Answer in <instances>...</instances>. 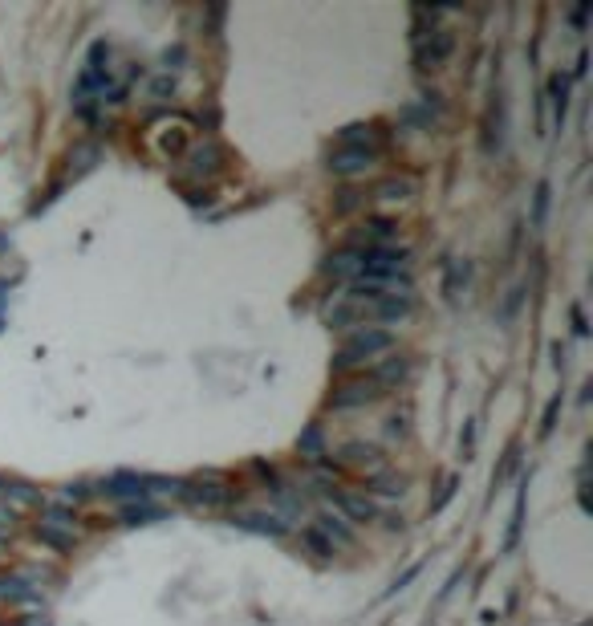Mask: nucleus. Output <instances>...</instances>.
<instances>
[{
  "instance_id": "obj_1",
  "label": "nucleus",
  "mask_w": 593,
  "mask_h": 626,
  "mask_svg": "<svg viewBox=\"0 0 593 626\" xmlns=\"http://www.w3.org/2000/svg\"><path fill=\"white\" fill-rule=\"evenodd\" d=\"M175 500L191 504V509H227V504L236 500V488L227 484L219 472H199V476H191V480L179 476Z\"/></svg>"
},
{
  "instance_id": "obj_2",
  "label": "nucleus",
  "mask_w": 593,
  "mask_h": 626,
  "mask_svg": "<svg viewBox=\"0 0 593 626\" xmlns=\"http://www.w3.org/2000/svg\"><path fill=\"white\" fill-rule=\"evenodd\" d=\"M386 395L390 390L378 387L370 370H357V374H349V378H338V387L329 390L325 406H329V411H357V406H370V403H378V398H386Z\"/></svg>"
},
{
  "instance_id": "obj_3",
  "label": "nucleus",
  "mask_w": 593,
  "mask_h": 626,
  "mask_svg": "<svg viewBox=\"0 0 593 626\" xmlns=\"http://www.w3.org/2000/svg\"><path fill=\"white\" fill-rule=\"evenodd\" d=\"M179 163H183V175H175V179H183V183H203V187H211V179L227 171V154L216 138L191 143V151H187Z\"/></svg>"
},
{
  "instance_id": "obj_4",
  "label": "nucleus",
  "mask_w": 593,
  "mask_h": 626,
  "mask_svg": "<svg viewBox=\"0 0 593 626\" xmlns=\"http://www.w3.org/2000/svg\"><path fill=\"white\" fill-rule=\"evenodd\" d=\"M191 118H183V114H167L162 122H154L151 130V151L159 154L162 163H179L187 151H191Z\"/></svg>"
},
{
  "instance_id": "obj_5",
  "label": "nucleus",
  "mask_w": 593,
  "mask_h": 626,
  "mask_svg": "<svg viewBox=\"0 0 593 626\" xmlns=\"http://www.w3.org/2000/svg\"><path fill=\"white\" fill-rule=\"evenodd\" d=\"M333 463L338 468H349V472H362L366 480L378 476L382 468H390L386 452H382L374 439H346V444L333 447Z\"/></svg>"
},
{
  "instance_id": "obj_6",
  "label": "nucleus",
  "mask_w": 593,
  "mask_h": 626,
  "mask_svg": "<svg viewBox=\"0 0 593 626\" xmlns=\"http://www.w3.org/2000/svg\"><path fill=\"white\" fill-rule=\"evenodd\" d=\"M451 53H455V33L451 29H431L422 41H414V49H411V61H414V70L419 73H435V70H443L447 61H451Z\"/></svg>"
},
{
  "instance_id": "obj_7",
  "label": "nucleus",
  "mask_w": 593,
  "mask_h": 626,
  "mask_svg": "<svg viewBox=\"0 0 593 626\" xmlns=\"http://www.w3.org/2000/svg\"><path fill=\"white\" fill-rule=\"evenodd\" d=\"M406 273H411V252L403 244L362 248V273L357 276H406Z\"/></svg>"
},
{
  "instance_id": "obj_8",
  "label": "nucleus",
  "mask_w": 593,
  "mask_h": 626,
  "mask_svg": "<svg viewBox=\"0 0 593 626\" xmlns=\"http://www.w3.org/2000/svg\"><path fill=\"white\" fill-rule=\"evenodd\" d=\"M329 500H333V512L338 517H346L349 525H370V520L382 517L378 500H370L366 492H354V488H329Z\"/></svg>"
},
{
  "instance_id": "obj_9",
  "label": "nucleus",
  "mask_w": 593,
  "mask_h": 626,
  "mask_svg": "<svg viewBox=\"0 0 593 626\" xmlns=\"http://www.w3.org/2000/svg\"><path fill=\"white\" fill-rule=\"evenodd\" d=\"M97 496H106V500H146L151 496V488H146V472H110L106 480H97L94 488Z\"/></svg>"
},
{
  "instance_id": "obj_10",
  "label": "nucleus",
  "mask_w": 593,
  "mask_h": 626,
  "mask_svg": "<svg viewBox=\"0 0 593 626\" xmlns=\"http://www.w3.org/2000/svg\"><path fill=\"white\" fill-rule=\"evenodd\" d=\"M0 606H16L24 614V610H45V598L21 569H13V574H0Z\"/></svg>"
},
{
  "instance_id": "obj_11",
  "label": "nucleus",
  "mask_w": 593,
  "mask_h": 626,
  "mask_svg": "<svg viewBox=\"0 0 593 626\" xmlns=\"http://www.w3.org/2000/svg\"><path fill=\"white\" fill-rule=\"evenodd\" d=\"M236 528H244V533H260V537H289L292 525L284 517H276L273 509H236L232 517Z\"/></svg>"
},
{
  "instance_id": "obj_12",
  "label": "nucleus",
  "mask_w": 593,
  "mask_h": 626,
  "mask_svg": "<svg viewBox=\"0 0 593 626\" xmlns=\"http://www.w3.org/2000/svg\"><path fill=\"white\" fill-rule=\"evenodd\" d=\"M394 236H398V224L390 216H366L346 236V244L349 248H382V244H394Z\"/></svg>"
},
{
  "instance_id": "obj_13",
  "label": "nucleus",
  "mask_w": 593,
  "mask_h": 626,
  "mask_svg": "<svg viewBox=\"0 0 593 626\" xmlns=\"http://www.w3.org/2000/svg\"><path fill=\"white\" fill-rule=\"evenodd\" d=\"M374 163H378L374 151H362V146H333L325 167H329V175H338V179H354V175H366Z\"/></svg>"
},
{
  "instance_id": "obj_14",
  "label": "nucleus",
  "mask_w": 593,
  "mask_h": 626,
  "mask_svg": "<svg viewBox=\"0 0 593 626\" xmlns=\"http://www.w3.org/2000/svg\"><path fill=\"white\" fill-rule=\"evenodd\" d=\"M479 143H484V154H496V151H500V143H504V94H500V81H492V94H487Z\"/></svg>"
},
{
  "instance_id": "obj_15",
  "label": "nucleus",
  "mask_w": 593,
  "mask_h": 626,
  "mask_svg": "<svg viewBox=\"0 0 593 626\" xmlns=\"http://www.w3.org/2000/svg\"><path fill=\"white\" fill-rule=\"evenodd\" d=\"M357 273H362V248H349V244H341L338 252H329L321 260V276H329V281L349 285Z\"/></svg>"
},
{
  "instance_id": "obj_16",
  "label": "nucleus",
  "mask_w": 593,
  "mask_h": 626,
  "mask_svg": "<svg viewBox=\"0 0 593 626\" xmlns=\"http://www.w3.org/2000/svg\"><path fill=\"white\" fill-rule=\"evenodd\" d=\"M338 146H362V151L382 154L386 151V130H382L378 122H349V126L338 135Z\"/></svg>"
},
{
  "instance_id": "obj_17",
  "label": "nucleus",
  "mask_w": 593,
  "mask_h": 626,
  "mask_svg": "<svg viewBox=\"0 0 593 626\" xmlns=\"http://www.w3.org/2000/svg\"><path fill=\"white\" fill-rule=\"evenodd\" d=\"M366 370H370L374 382H378V387H386V390H398L406 378H411V362H406L403 354H394V350H390V354H382V358H374Z\"/></svg>"
},
{
  "instance_id": "obj_18",
  "label": "nucleus",
  "mask_w": 593,
  "mask_h": 626,
  "mask_svg": "<svg viewBox=\"0 0 593 626\" xmlns=\"http://www.w3.org/2000/svg\"><path fill=\"white\" fill-rule=\"evenodd\" d=\"M406 488H411V480H406L403 472H394V468H382L378 476H370V480H366V488H362V492L370 496V500H403V496H406Z\"/></svg>"
},
{
  "instance_id": "obj_19",
  "label": "nucleus",
  "mask_w": 593,
  "mask_h": 626,
  "mask_svg": "<svg viewBox=\"0 0 593 626\" xmlns=\"http://www.w3.org/2000/svg\"><path fill=\"white\" fill-rule=\"evenodd\" d=\"M313 528L333 545V549H349V545H354V525H349L346 517H338L333 509H321V512H317V517H313Z\"/></svg>"
},
{
  "instance_id": "obj_20",
  "label": "nucleus",
  "mask_w": 593,
  "mask_h": 626,
  "mask_svg": "<svg viewBox=\"0 0 593 626\" xmlns=\"http://www.w3.org/2000/svg\"><path fill=\"white\" fill-rule=\"evenodd\" d=\"M321 322L329 325V330H362V317H357V301H349L346 293L333 301H325L321 305Z\"/></svg>"
},
{
  "instance_id": "obj_21",
  "label": "nucleus",
  "mask_w": 593,
  "mask_h": 626,
  "mask_svg": "<svg viewBox=\"0 0 593 626\" xmlns=\"http://www.w3.org/2000/svg\"><path fill=\"white\" fill-rule=\"evenodd\" d=\"M167 512L159 509V504L146 496V500H126V504H118V512H114V520L118 525H126V528H138V525H154V520H162Z\"/></svg>"
},
{
  "instance_id": "obj_22",
  "label": "nucleus",
  "mask_w": 593,
  "mask_h": 626,
  "mask_svg": "<svg viewBox=\"0 0 593 626\" xmlns=\"http://www.w3.org/2000/svg\"><path fill=\"white\" fill-rule=\"evenodd\" d=\"M0 496L8 500V509H41L45 504V496H41L37 484H29V480H16V476H5V488H0Z\"/></svg>"
},
{
  "instance_id": "obj_23",
  "label": "nucleus",
  "mask_w": 593,
  "mask_h": 626,
  "mask_svg": "<svg viewBox=\"0 0 593 626\" xmlns=\"http://www.w3.org/2000/svg\"><path fill=\"white\" fill-rule=\"evenodd\" d=\"M32 537H37L45 549H53V553H73V549H78V528L49 525V520H41V517H37V525H32Z\"/></svg>"
},
{
  "instance_id": "obj_24",
  "label": "nucleus",
  "mask_w": 593,
  "mask_h": 626,
  "mask_svg": "<svg viewBox=\"0 0 593 626\" xmlns=\"http://www.w3.org/2000/svg\"><path fill=\"white\" fill-rule=\"evenodd\" d=\"M297 455L305 463H313V468H317V463H325L329 444H325V427H321V423H309V427L297 435Z\"/></svg>"
},
{
  "instance_id": "obj_25",
  "label": "nucleus",
  "mask_w": 593,
  "mask_h": 626,
  "mask_svg": "<svg viewBox=\"0 0 593 626\" xmlns=\"http://www.w3.org/2000/svg\"><path fill=\"white\" fill-rule=\"evenodd\" d=\"M69 175H86V171H94L97 163H102V146L94 143V138H81V143L69 146Z\"/></svg>"
},
{
  "instance_id": "obj_26",
  "label": "nucleus",
  "mask_w": 593,
  "mask_h": 626,
  "mask_svg": "<svg viewBox=\"0 0 593 626\" xmlns=\"http://www.w3.org/2000/svg\"><path fill=\"white\" fill-rule=\"evenodd\" d=\"M414 195V183L406 175H386L370 187V200H386V203H406Z\"/></svg>"
},
{
  "instance_id": "obj_27",
  "label": "nucleus",
  "mask_w": 593,
  "mask_h": 626,
  "mask_svg": "<svg viewBox=\"0 0 593 626\" xmlns=\"http://www.w3.org/2000/svg\"><path fill=\"white\" fill-rule=\"evenodd\" d=\"M569 89H573L569 73H552L549 78V102H552V122L557 126H565V118H569Z\"/></svg>"
},
{
  "instance_id": "obj_28",
  "label": "nucleus",
  "mask_w": 593,
  "mask_h": 626,
  "mask_svg": "<svg viewBox=\"0 0 593 626\" xmlns=\"http://www.w3.org/2000/svg\"><path fill=\"white\" fill-rule=\"evenodd\" d=\"M370 203V192H362V187H354V183H341L338 192H333V216H354L357 208H366Z\"/></svg>"
},
{
  "instance_id": "obj_29",
  "label": "nucleus",
  "mask_w": 593,
  "mask_h": 626,
  "mask_svg": "<svg viewBox=\"0 0 593 626\" xmlns=\"http://www.w3.org/2000/svg\"><path fill=\"white\" fill-rule=\"evenodd\" d=\"M468 281H471V265H468V260H447V268H443V297L455 301L463 289H468Z\"/></svg>"
},
{
  "instance_id": "obj_30",
  "label": "nucleus",
  "mask_w": 593,
  "mask_h": 626,
  "mask_svg": "<svg viewBox=\"0 0 593 626\" xmlns=\"http://www.w3.org/2000/svg\"><path fill=\"white\" fill-rule=\"evenodd\" d=\"M297 541H301V549H305L313 561H333V557H338V549H333V545L325 541V537L317 533L313 525H305V528H301V533H297Z\"/></svg>"
},
{
  "instance_id": "obj_31",
  "label": "nucleus",
  "mask_w": 593,
  "mask_h": 626,
  "mask_svg": "<svg viewBox=\"0 0 593 626\" xmlns=\"http://www.w3.org/2000/svg\"><path fill=\"white\" fill-rule=\"evenodd\" d=\"M524 492H528V476L520 480L516 504H512V520H508V537H504V553H512L520 545V533H524Z\"/></svg>"
},
{
  "instance_id": "obj_32",
  "label": "nucleus",
  "mask_w": 593,
  "mask_h": 626,
  "mask_svg": "<svg viewBox=\"0 0 593 626\" xmlns=\"http://www.w3.org/2000/svg\"><path fill=\"white\" fill-rule=\"evenodd\" d=\"M516 468H520V444H516V439H512V444L504 447V460H500V468L492 472V488L508 484V480L516 476Z\"/></svg>"
},
{
  "instance_id": "obj_33",
  "label": "nucleus",
  "mask_w": 593,
  "mask_h": 626,
  "mask_svg": "<svg viewBox=\"0 0 593 626\" xmlns=\"http://www.w3.org/2000/svg\"><path fill=\"white\" fill-rule=\"evenodd\" d=\"M252 476H256L260 484H264V488H268V492H273V496H281L284 488H289V484H284V476H281V472H276V468H273V463H268V460H252Z\"/></svg>"
},
{
  "instance_id": "obj_34",
  "label": "nucleus",
  "mask_w": 593,
  "mask_h": 626,
  "mask_svg": "<svg viewBox=\"0 0 593 626\" xmlns=\"http://www.w3.org/2000/svg\"><path fill=\"white\" fill-rule=\"evenodd\" d=\"M89 496H97L89 480H69V484H61V492H57V500H61V504H69V509H78V504H86Z\"/></svg>"
},
{
  "instance_id": "obj_35",
  "label": "nucleus",
  "mask_w": 593,
  "mask_h": 626,
  "mask_svg": "<svg viewBox=\"0 0 593 626\" xmlns=\"http://www.w3.org/2000/svg\"><path fill=\"white\" fill-rule=\"evenodd\" d=\"M455 492H459V476H443V484H439V492H435V500L427 504V512L435 517V512H443L447 504L455 500Z\"/></svg>"
},
{
  "instance_id": "obj_36",
  "label": "nucleus",
  "mask_w": 593,
  "mask_h": 626,
  "mask_svg": "<svg viewBox=\"0 0 593 626\" xmlns=\"http://www.w3.org/2000/svg\"><path fill=\"white\" fill-rule=\"evenodd\" d=\"M549 195H552V187L544 183H536V195H533V228H544V216H549Z\"/></svg>"
},
{
  "instance_id": "obj_37",
  "label": "nucleus",
  "mask_w": 593,
  "mask_h": 626,
  "mask_svg": "<svg viewBox=\"0 0 593 626\" xmlns=\"http://www.w3.org/2000/svg\"><path fill=\"white\" fill-rule=\"evenodd\" d=\"M419 574H422V561H414V565H406L403 574H398L394 582H390L386 590H382V598H394V593H398V590H406V585H411V582H414V577H419Z\"/></svg>"
},
{
  "instance_id": "obj_38",
  "label": "nucleus",
  "mask_w": 593,
  "mask_h": 626,
  "mask_svg": "<svg viewBox=\"0 0 593 626\" xmlns=\"http://www.w3.org/2000/svg\"><path fill=\"white\" fill-rule=\"evenodd\" d=\"M561 406H565V395H552L549 406H544V415H541V435H552V427H557V419H561Z\"/></svg>"
},
{
  "instance_id": "obj_39",
  "label": "nucleus",
  "mask_w": 593,
  "mask_h": 626,
  "mask_svg": "<svg viewBox=\"0 0 593 626\" xmlns=\"http://www.w3.org/2000/svg\"><path fill=\"white\" fill-rule=\"evenodd\" d=\"M151 94L159 98V102H171V98L179 94V81L171 78V73H159V78H151Z\"/></svg>"
},
{
  "instance_id": "obj_40",
  "label": "nucleus",
  "mask_w": 593,
  "mask_h": 626,
  "mask_svg": "<svg viewBox=\"0 0 593 626\" xmlns=\"http://www.w3.org/2000/svg\"><path fill=\"white\" fill-rule=\"evenodd\" d=\"M5 626H53V618H49V610H24V614L8 618Z\"/></svg>"
},
{
  "instance_id": "obj_41",
  "label": "nucleus",
  "mask_w": 593,
  "mask_h": 626,
  "mask_svg": "<svg viewBox=\"0 0 593 626\" xmlns=\"http://www.w3.org/2000/svg\"><path fill=\"white\" fill-rule=\"evenodd\" d=\"M520 301H524V285H516V289L508 293V301H504V322H512V317H516V309H520Z\"/></svg>"
},
{
  "instance_id": "obj_42",
  "label": "nucleus",
  "mask_w": 593,
  "mask_h": 626,
  "mask_svg": "<svg viewBox=\"0 0 593 626\" xmlns=\"http://www.w3.org/2000/svg\"><path fill=\"white\" fill-rule=\"evenodd\" d=\"M183 61H187V49H183V45H171L167 53H162V65H167V73H171V70H179Z\"/></svg>"
},
{
  "instance_id": "obj_43",
  "label": "nucleus",
  "mask_w": 593,
  "mask_h": 626,
  "mask_svg": "<svg viewBox=\"0 0 593 626\" xmlns=\"http://www.w3.org/2000/svg\"><path fill=\"white\" fill-rule=\"evenodd\" d=\"M459 447H463V460H471V452H476V423H468V427H463Z\"/></svg>"
},
{
  "instance_id": "obj_44",
  "label": "nucleus",
  "mask_w": 593,
  "mask_h": 626,
  "mask_svg": "<svg viewBox=\"0 0 593 626\" xmlns=\"http://www.w3.org/2000/svg\"><path fill=\"white\" fill-rule=\"evenodd\" d=\"M386 431H390V435L403 439L406 431H411V423H406V415H390V419H386Z\"/></svg>"
},
{
  "instance_id": "obj_45",
  "label": "nucleus",
  "mask_w": 593,
  "mask_h": 626,
  "mask_svg": "<svg viewBox=\"0 0 593 626\" xmlns=\"http://www.w3.org/2000/svg\"><path fill=\"white\" fill-rule=\"evenodd\" d=\"M589 8H593V5H589V0H585V5H577V8H573V13H569V24H573V29H577V33H581V29H585V16H589Z\"/></svg>"
},
{
  "instance_id": "obj_46",
  "label": "nucleus",
  "mask_w": 593,
  "mask_h": 626,
  "mask_svg": "<svg viewBox=\"0 0 593 626\" xmlns=\"http://www.w3.org/2000/svg\"><path fill=\"white\" fill-rule=\"evenodd\" d=\"M569 322H573V333H589V325H585V309H581V305L569 309Z\"/></svg>"
},
{
  "instance_id": "obj_47",
  "label": "nucleus",
  "mask_w": 593,
  "mask_h": 626,
  "mask_svg": "<svg viewBox=\"0 0 593 626\" xmlns=\"http://www.w3.org/2000/svg\"><path fill=\"white\" fill-rule=\"evenodd\" d=\"M203 16H208V24H211V29H216V33H219V24H224L227 8H208V13H203Z\"/></svg>"
},
{
  "instance_id": "obj_48",
  "label": "nucleus",
  "mask_w": 593,
  "mask_h": 626,
  "mask_svg": "<svg viewBox=\"0 0 593 626\" xmlns=\"http://www.w3.org/2000/svg\"><path fill=\"white\" fill-rule=\"evenodd\" d=\"M13 520H16V512H13V509H5V512H0V537H8V533H13Z\"/></svg>"
},
{
  "instance_id": "obj_49",
  "label": "nucleus",
  "mask_w": 593,
  "mask_h": 626,
  "mask_svg": "<svg viewBox=\"0 0 593 626\" xmlns=\"http://www.w3.org/2000/svg\"><path fill=\"white\" fill-rule=\"evenodd\" d=\"M565 354L569 350L561 346V341H552V366H557V370H565Z\"/></svg>"
},
{
  "instance_id": "obj_50",
  "label": "nucleus",
  "mask_w": 593,
  "mask_h": 626,
  "mask_svg": "<svg viewBox=\"0 0 593 626\" xmlns=\"http://www.w3.org/2000/svg\"><path fill=\"white\" fill-rule=\"evenodd\" d=\"M0 553H5V537H0Z\"/></svg>"
},
{
  "instance_id": "obj_51",
  "label": "nucleus",
  "mask_w": 593,
  "mask_h": 626,
  "mask_svg": "<svg viewBox=\"0 0 593 626\" xmlns=\"http://www.w3.org/2000/svg\"><path fill=\"white\" fill-rule=\"evenodd\" d=\"M0 488H5V476H0Z\"/></svg>"
}]
</instances>
